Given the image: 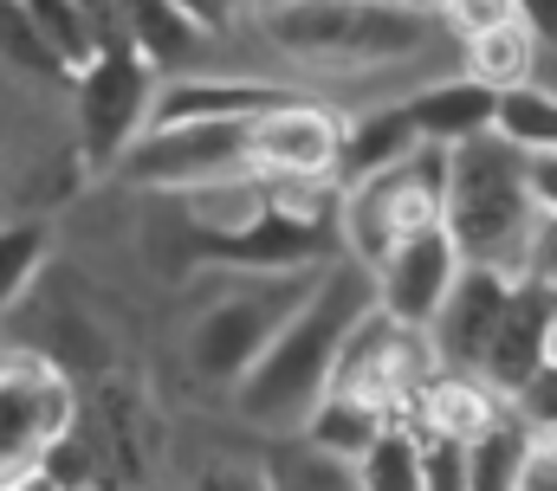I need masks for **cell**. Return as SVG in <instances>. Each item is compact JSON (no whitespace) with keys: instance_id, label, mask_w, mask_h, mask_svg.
<instances>
[{"instance_id":"obj_1","label":"cell","mask_w":557,"mask_h":491,"mask_svg":"<svg viewBox=\"0 0 557 491\" xmlns=\"http://www.w3.org/2000/svg\"><path fill=\"white\" fill-rule=\"evenodd\" d=\"M376 304V285H370V265L357 259H331L311 291L285 311L267 350L234 375V407L260 427H298V414L324 394L331 363H337V343L344 330Z\"/></svg>"},{"instance_id":"obj_2","label":"cell","mask_w":557,"mask_h":491,"mask_svg":"<svg viewBox=\"0 0 557 491\" xmlns=\"http://www.w3.org/2000/svg\"><path fill=\"white\" fill-rule=\"evenodd\" d=\"M532 188H525V149H512L499 129H480L447 149V194L441 227L467 265H499L519 278L532 240Z\"/></svg>"},{"instance_id":"obj_3","label":"cell","mask_w":557,"mask_h":491,"mask_svg":"<svg viewBox=\"0 0 557 491\" xmlns=\"http://www.w3.org/2000/svg\"><path fill=\"white\" fill-rule=\"evenodd\" d=\"M267 33L305 65H389L428 46V13L409 0H267Z\"/></svg>"},{"instance_id":"obj_4","label":"cell","mask_w":557,"mask_h":491,"mask_svg":"<svg viewBox=\"0 0 557 491\" xmlns=\"http://www.w3.org/2000/svg\"><path fill=\"white\" fill-rule=\"evenodd\" d=\"M324 265H331V259H324ZM324 265L227 272V278H221V291L201 304V317H195V330H188V363H195V375H201V381L234 388V375L267 350V337L285 324V311L311 291V278H318Z\"/></svg>"},{"instance_id":"obj_5","label":"cell","mask_w":557,"mask_h":491,"mask_svg":"<svg viewBox=\"0 0 557 491\" xmlns=\"http://www.w3.org/2000/svg\"><path fill=\"white\" fill-rule=\"evenodd\" d=\"M441 194H447V149L416 142L389 168H376L363 181H344V194H337V246L357 265H376L403 234L441 221Z\"/></svg>"},{"instance_id":"obj_6","label":"cell","mask_w":557,"mask_h":491,"mask_svg":"<svg viewBox=\"0 0 557 491\" xmlns=\"http://www.w3.org/2000/svg\"><path fill=\"white\" fill-rule=\"evenodd\" d=\"M72 111H78V162L85 168H111L124 155V142L149 123V98H156V72L124 46V33L111 20H98V46L91 59L72 72Z\"/></svg>"},{"instance_id":"obj_7","label":"cell","mask_w":557,"mask_h":491,"mask_svg":"<svg viewBox=\"0 0 557 491\" xmlns=\"http://www.w3.org/2000/svg\"><path fill=\"white\" fill-rule=\"evenodd\" d=\"M240 168H253L247 162V117L137 129L124 142V155L111 162V175H124L131 188H149V194H195V188H214Z\"/></svg>"},{"instance_id":"obj_8","label":"cell","mask_w":557,"mask_h":491,"mask_svg":"<svg viewBox=\"0 0 557 491\" xmlns=\"http://www.w3.org/2000/svg\"><path fill=\"white\" fill-rule=\"evenodd\" d=\"M78 420L65 368L46 356H7L0 363V486H33L39 453Z\"/></svg>"},{"instance_id":"obj_9","label":"cell","mask_w":557,"mask_h":491,"mask_svg":"<svg viewBox=\"0 0 557 491\" xmlns=\"http://www.w3.org/2000/svg\"><path fill=\"white\" fill-rule=\"evenodd\" d=\"M434 368V350H428V330L416 324H396L389 311H363L344 343H337V363H331V381L324 388H344V394H363L376 401L383 414H403L416 381Z\"/></svg>"},{"instance_id":"obj_10","label":"cell","mask_w":557,"mask_h":491,"mask_svg":"<svg viewBox=\"0 0 557 491\" xmlns=\"http://www.w3.org/2000/svg\"><path fill=\"white\" fill-rule=\"evenodd\" d=\"M454 272H460V252H454V240H447V227H441V221H428V227L403 234V240L370 265L376 311H389L396 324L428 330V317H434V304L447 298Z\"/></svg>"},{"instance_id":"obj_11","label":"cell","mask_w":557,"mask_h":491,"mask_svg":"<svg viewBox=\"0 0 557 491\" xmlns=\"http://www.w3.org/2000/svg\"><path fill=\"white\" fill-rule=\"evenodd\" d=\"M337 136H344V117L337 111L285 91L260 117H247V162L267 168V175H331Z\"/></svg>"},{"instance_id":"obj_12","label":"cell","mask_w":557,"mask_h":491,"mask_svg":"<svg viewBox=\"0 0 557 491\" xmlns=\"http://www.w3.org/2000/svg\"><path fill=\"white\" fill-rule=\"evenodd\" d=\"M506 291H512V272H499V265H467V259H460L447 298H441L434 317H428V350H434V363L473 368V375H480V350H486V337H493V324H499V311H506Z\"/></svg>"},{"instance_id":"obj_13","label":"cell","mask_w":557,"mask_h":491,"mask_svg":"<svg viewBox=\"0 0 557 491\" xmlns=\"http://www.w3.org/2000/svg\"><path fill=\"white\" fill-rule=\"evenodd\" d=\"M552 317H557V291L519 272L512 291H506V311H499V324H493V337L480 350V381L499 388V394H512L532 368H545Z\"/></svg>"},{"instance_id":"obj_14","label":"cell","mask_w":557,"mask_h":491,"mask_svg":"<svg viewBox=\"0 0 557 491\" xmlns=\"http://www.w3.org/2000/svg\"><path fill=\"white\" fill-rule=\"evenodd\" d=\"M104 20L124 33V46L137 52L149 72H182L208 46V33L175 0H104Z\"/></svg>"},{"instance_id":"obj_15","label":"cell","mask_w":557,"mask_h":491,"mask_svg":"<svg viewBox=\"0 0 557 491\" xmlns=\"http://www.w3.org/2000/svg\"><path fill=\"white\" fill-rule=\"evenodd\" d=\"M278 98H285V85H267V78H175V85H162L149 98V123L143 129L208 123V117H260Z\"/></svg>"},{"instance_id":"obj_16","label":"cell","mask_w":557,"mask_h":491,"mask_svg":"<svg viewBox=\"0 0 557 491\" xmlns=\"http://www.w3.org/2000/svg\"><path fill=\"white\" fill-rule=\"evenodd\" d=\"M416 142H421V129H416V117H409V104H383V111H363L357 123H344L331 175H337V188H344V181H363V175L389 168L396 155H409Z\"/></svg>"},{"instance_id":"obj_17","label":"cell","mask_w":557,"mask_h":491,"mask_svg":"<svg viewBox=\"0 0 557 491\" xmlns=\"http://www.w3.org/2000/svg\"><path fill=\"white\" fill-rule=\"evenodd\" d=\"M493 104H499L493 85H480V78H447V85H428V91L409 98V117H416L421 142L454 149V142L493 129Z\"/></svg>"},{"instance_id":"obj_18","label":"cell","mask_w":557,"mask_h":491,"mask_svg":"<svg viewBox=\"0 0 557 491\" xmlns=\"http://www.w3.org/2000/svg\"><path fill=\"white\" fill-rule=\"evenodd\" d=\"M525 446H532V427L499 394V407L486 414V427L467 440V491H512L519 486V466H525Z\"/></svg>"},{"instance_id":"obj_19","label":"cell","mask_w":557,"mask_h":491,"mask_svg":"<svg viewBox=\"0 0 557 491\" xmlns=\"http://www.w3.org/2000/svg\"><path fill=\"white\" fill-rule=\"evenodd\" d=\"M383 420H396V414H383L376 401L344 394V388H324V394L298 414L305 440H311V446H324V453H337V459H357V453L376 440V427H383Z\"/></svg>"},{"instance_id":"obj_20","label":"cell","mask_w":557,"mask_h":491,"mask_svg":"<svg viewBox=\"0 0 557 491\" xmlns=\"http://www.w3.org/2000/svg\"><path fill=\"white\" fill-rule=\"evenodd\" d=\"M532 72H539V39L519 20H499L486 33H467V78L506 91V85H525Z\"/></svg>"},{"instance_id":"obj_21","label":"cell","mask_w":557,"mask_h":491,"mask_svg":"<svg viewBox=\"0 0 557 491\" xmlns=\"http://www.w3.org/2000/svg\"><path fill=\"white\" fill-rule=\"evenodd\" d=\"M357 486L370 491H421V459H416V427L409 420H383L376 440L350 459Z\"/></svg>"},{"instance_id":"obj_22","label":"cell","mask_w":557,"mask_h":491,"mask_svg":"<svg viewBox=\"0 0 557 491\" xmlns=\"http://www.w3.org/2000/svg\"><path fill=\"white\" fill-rule=\"evenodd\" d=\"M0 59L20 72V78H39V85H72V65H65V52L20 13V0H0Z\"/></svg>"},{"instance_id":"obj_23","label":"cell","mask_w":557,"mask_h":491,"mask_svg":"<svg viewBox=\"0 0 557 491\" xmlns=\"http://www.w3.org/2000/svg\"><path fill=\"white\" fill-rule=\"evenodd\" d=\"M493 129L512 142V149H557V98L545 85H506L499 91V104H493Z\"/></svg>"},{"instance_id":"obj_24","label":"cell","mask_w":557,"mask_h":491,"mask_svg":"<svg viewBox=\"0 0 557 491\" xmlns=\"http://www.w3.org/2000/svg\"><path fill=\"white\" fill-rule=\"evenodd\" d=\"M20 13L65 52V65L78 72L85 59H91V46H98V20H104V7H91V0H20Z\"/></svg>"},{"instance_id":"obj_25","label":"cell","mask_w":557,"mask_h":491,"mask_svg":"<svg viewBox=\"0 0 557 491\" xmlns=\"http://www.w3.org/2000/svg\"><path fill=\"white\" fill-rule=\"evenodd\" d=\"M46 265V221H0V317L33 291Z\"/></svg>"},{"instance_id":"obj_26","label":"cell","mask_w":557,"mask_h":491,"mask_svg":"<svg viewBox=\"0 0 557 491\" xmlns=\"http://www.w3.org/2000/svg\"><path fill=\"white\" fill-rule=\"evenodd\" d=\"M273 479H278V486H357L350 459H337V453L311 446L305 433H298V440H278V446H273Z\"/></svg>"},{"instance_id":"obj_27","label":"cell","mask_w":557,"mask_h":491,"mask_svg":"<svg viewBox=\"0 0 557 491\" xmlns=\"http://www.w3.org/2000/svg\"><path fill=\"white\" fill-rule=\"evenodd\" d=\"M416 459H421V491H467V440L416 427Z\"/></svg>"},{"instance_id":"obj_28","label":"cell","mask_w":557,"mask_h":491,"mask_svg":"<svg viewBox=\"0 0 557 491\" xmlns=\"http://www.w3.org/2000/svg\"><path fill=\"white\" fill-rule=\"evenodd\" d=\"M506 401L525 414V427H532V433H557V368H552V363L532 368V375H525V381H519Z\"/></svg>"},{"instance_id":"obj_29","label":"cell","mask_w":557,"mask_h":491,"mask_svg":"<svg viewBox=\"0 0 557 491\" xmlns=\"http://www.w3.org/2000/svg\"><path fill=\"white\" fill-rule=\"evenodd\" d=\"M519 272L557 291V214H539L532 221V240H525V265Z\"/></svg>"},{"instance_id":"obj_30","label":"cell","mask_w":557,"mask_h":491,"mask_svg":"<svg viewBox=\"0 0 557 491\" xmlns=\"http://www.w3.org/2000/svg\"><path fill=\"white\" fill-rule=\"evenodd\" d=\"M525 188H532L539 214H557V149H532L525 155Z\"/></svg>"},{"instance_id":"obj_31","label":"cell","mask_w":557,"mask_h":491,"mask_svg":"<svg viewBox=\"0 0 557 491\" xmlns=\"http://www.w3.org/2000/svg\"><path fill=\"white\" fill-rule=\"evenodd\" d=\"M460 33H486V26H499V20H512V0H447L441 7Z\"/></svg>"},{"instance_id":"obj_32","label":"cell","mask_w":557,"mask_h":491,"mask_svg":"<svg viewBox=\"0 0 557 491\" xmlns=\"http://www.w3.org/2000/svg\"><path fill=\"white\" fill-rule=\"evenodd\" d=\"M175 7H182L201 33H227V26L240 20V7H247V0H175Z\"/></svg>"},{"instance_id":"obj_33","label":"cell","mask_w":557,"mask_h":491,"mask_svg":"<svg viewBox=\"0 0 557 491\" xmlns=\"http://www.w3.org/2000/svg\"><path fill=\"white\" fill-rule=\"evenodd\" d=\"M512 20H519L539 46H557V0H512Z\"/></svg>"},{"instance_id":"obj_34","label":"cell","mask_w":557,"mask_h":491,"mask_svg":"<svg viewBox=\"0 0 557 491\" xmlns=\"http://www.w3.org/2000/svg\"><path fill=\"white\" fill-rule=\"evenodd\" d=\"M545 363L557 368V317H552V343H545Z\"/></svg>"},{"instance_id":"obj_35","label":"cell","mask_w":557,"mask_h":491,"mask_svg":"<svg viewBox=\"0 0 557 491\" xmlns=\"http://www.w3.org/2000/svg\"><path fill=\"white\" fill-rule=\"evenodd\" d=\"M409 7H421V13H441V7H447V0H409Z\"/></svg>"}]
</instances>
